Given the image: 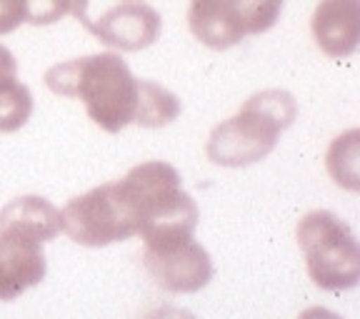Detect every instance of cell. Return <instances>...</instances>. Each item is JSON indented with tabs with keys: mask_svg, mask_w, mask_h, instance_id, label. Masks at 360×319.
Here are the masks:
<instances>
[{
	"mask_svg": "<svg viewBox=\"0 0 360 319\" xmlns=\"http://www.w3.org/2000/svg\"><path fill=\"white\" fill-rule=\"evenodd\" d=\"M45 85L63 97L83 100L90 120L105 133H120L135 120L141 80L118 53H96L53 65Z\"/></svg>",
	"mask_w": 360,
	"mask_h": 319,
	"instance_id": "6da1fadb",
	"label": "cell"
},
{
	"mask_svg": "<svg viewBox=\"0 0 360 319\" xmlns=\"http://www.w3.org/2000/svg\"><path fill=\"white\" fill-rule=\"evenodd\" d=\"M118 185L133 208L135 235H141L148 250L193 240L200 212L173 165L160 160L135 165Z\"/></svg>",
	"mask_w": 360,
	"mask_h": 319,
	"instance_id": "7a4b0ae2",
	"label": "cell"
},
{
	"mask_svg": "<svg viewBox=\"0 0 360 319\" xmlns=\"http://www.w3.org/2000/svg\"><path fill=\"white\" fill-rule=\"evenodd\" d=\"M298 118V102L288 90H263L243 102L240 110L215 125L208 137V160L220 168H245L260 163Z\"/></svg>",
	"mask_w": 360,
	"mask_h": 319,
	"instance_id": "3957f363",
	"label": "cell"
},
{
	"mask_svg": "<svg viewBox=\"0 0 360 319\" xmlns=\"http://www.w3.org/2000/svg\"><path fill=\"white\" fill-rule=\"evenodd\" d=\"M295 237L315 287L343 292L358 285L360 247L345 219L330 210H313L298 222Z\"/></svg>",
	"mask_w": 360,
	"mask_h": 319,
	"instance_id": "277c9868",
	"label": "cell"
},
{
	"mask_svg": "<svg viewBox=\"0 0 360 319\" xmlns=\"http://www.w3.org/2000/svg\"><path fill=\"white\" fill-rule=\"evenodd\" d=\"M60 230L83 247H105L135 235V215L118 182H108L68 202Z\"/></svg>",
	"mask_w": 360,
	"mask_h": 319,
	"instance_id": "5b68a950",
	"label": "cell"
},
{
	"mask_svg": "<svg viewBox=\"0 0 360 319\" xmlns=\"http://www.w3.org/2000/svg\"><path fill=\"white\" fill-rule=\"evenodd\" d=\"M48 272L43 240L18 224H0V302H13Z\"/></svg>",
	"mask_w": 360,
	"mask_h": 319,
	"instance_id": "8992f818",
	"label": "cell"
},
{
	"mask_svg": "<svg viewBox=\"0 0 360 319\" xmlns=\"http://www.w3.org/2000/svg\"><path fill=\"white\" fill-rule=\"evenodd\" d=\"M143 267L160 290L173 294H193L213 280V262L205 247L195 240L173 247L148 250L143 247Z\"/></svg>",
	"mask_w": 360,
	"mask_h": 319,
	"instance_id": "52a82bcc",
	"label": "cell"
},
{
	"mask_svg": "<svg viewBox=\"0 0 360 319\" xmlns=\"http://www.w3.org/2000/svg\"><path fill=\"white\" fill-rule=\"evenodd\" d=\"M83 25L108 48L138 53L155 43L160 28H163V20L155 8L146 6V3H120L98 20L88 18Z\"/></svg>",
	"mask_w": 360,
	"mask_h": 319,
	"instance_id": "ba28073f",
	"label": "cell"
},
{
	"mask_svg": "<svg viewBox=\"0 0 360 319\" xmlns=\"http://www.w3.org/2000/svg\"><path fill=\"white\" fill-rule=\"evenodd\" d=\"M191 33L213 50H228L248 35L245 0H191Z\"/></svg>",
	"mask_w": 360,
	"mask_h": 319,
	"instance_id": "9c48e42d",
	"label": "cell"
},
{
	"mask_svg": "<svg viewBox=\"0 0 360 319\" xmlns=\"http://www.w3.org/2000/svg\"><path fill=\"white\" fill-rule=\"evenodd\" d=\"M310 30L326 55H353L360 38V0H321L310 20Z\"/></svg>",
	"mask_w": 360,
	"mask_h": 319,
	"instance_id": "30bf717a",
	"label": "cell"
},
{
	"mask_svg": "<svg viewBox=\"0 0 360 319\" xmlns=\"http://www.w3.org/2000/svg\"><path fill=\"white\" fill-rule=\"evenodd\" d=\"M0 224H18L22 230L38 235L43 242H48L60 232V210L45 197L22 195L0 210Z\"/></svg>",
	"mask_w": 360,
	"mask_h": 319,
	"instance_id": "8fae6325",
	"label": "cell"
},
{
	"mask_svg": "<svg viewBox=\"0 0 360 319\" xmlns=\"http://www.w3.org/2000/svg\"><path fill=\"white\" fill-rule=\"evenodd\" d=\"M183 105H180L178 95H173L163 85L153 83V80H141V90H138V110H135V125L141 128H165L180 115Z\"/></svg>",
	"mask_w": 360,
	"mask_h": 319,
	"instance_id": "7c38bea8",
	"label": "cell"
},
{
	"mask_svg": "<svg viewBox=\"0 0 360 319\" xmlns=\"http://www.w3.org/2000/svg\"><path fill=\"white\" fill-rule=\"evenodd\" d=\"M358 142H360V130H348L345 135L335 137L328 150L326 165L330 177L335 179L338 185L345 187L350 192H358L360 187V175H358Z\"/></svg>",
	"mask_w": 360,
	"mask_h": 319,
	"instance_id": "4fadbf2b",
	"label": "cell"
},
{
	"mask_svg": "<svg viewBox=\"0 0 360 319\" xmlns=\"http://www.w3.org/2000/svg\"><path fill=\"white\" fill-rule=\"evenodd\" d=\"M33 115V95L28 85L15 80L0 83V133H15Z\"/></svg>",
	"mask_w": 360,
	"mask_h": 319,
	"instance_id": "5bb4252c",
	"label": "cell"
},
{
	"mask_svg": "<svg viewBox=\"0 0 360 319\" xmlns=\"http://www.w3.org/2000/svg\"><path fill=\"white\" fill-rule=\"evenodd\" d=\"M90 0H28L30 25H53L60 18L73 15L75 20H88Z\"/></svg>",
	"mask_w": 360,
	"mask_h": 319,
	"instance_id": "9a60e30c",
	"label": "cell"
},
{
	"mask_svg": "<svg viewBox=\"0 0 360 319\" xmlns=\"http://www.w3.org/2000/svg\"><path fill=\"white\" fill-rule=\"evenodd\" d=\"M28 22V0H0V35Z\"/></svg>",
	"mask_w": 360,
	"mask_h": 319,
	"instance_id": "2e32d148",
	"label": "cell"
},
{
	"mask_svg": "<svg viewBox=\"0 0 360 319\" xmlns=\"http://www.w3.org/2000/svg\"><path fill=\"white\" fill-rule=\"evenodd\" d=\"M15 75H18L15 55L8 50L6 45H0V83H6V80H15Z\"/></svg>",
	"mask_w": 360,
	"mask_h": 319,
	"instance_id": "e0dca14e",
	"label": "cell"
},
{
	"mask_svg": "<svg viewBox=\"0 0 360 319\" xmlns=\"http://www.w3.org/2000/svg\"><path fill=\"white\" fill-rule=\"evenodd\" d=\"M143 319H198V317L183 307H170V304H165V307H158V309H153V312H148Z\"/></svg>",
	"mask_w": 360,
	"mask_h": 319,
	"instance_id": "ac0fdd59",
	"label": "cell"
},
{
	"mask_svg": "<svg viewBox=\"0 0 360 319\" xmlns=\"http://www.w3.org/2000/svg\"><path fill=\"white\" fill-rule=\"evenodd\" d=\"M298 319H343V317L330 312V309H326V307H308L300 312Z\"/></svg>",
	"mask_w": 360,
	"mask_h": 319,
	"instance_id": "d6986e66",
	"label": "cell"
},
{
	"mask_svg": "<svg viewBox=\"0 0 360 319\" xmlns=\"http://www.w3.org/2000/svg\"><path fill=\"white\" fill-rule=\"evenodd\" d=\"M128 3H133V0H128Z\"/></svg>",
	"mask_w": 360,
	"mask_h": 319,
	"instance_id": "ffe728a7",
	"label": "cell"
}]
</instances>
